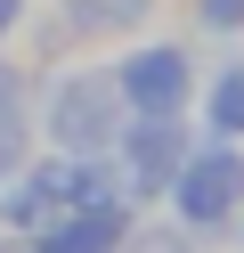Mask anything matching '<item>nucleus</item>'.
Segmentation results:
<instances>
[{
  "label": "nucleus",
  "mask_w": 244,
  "mask_h": 253,
  "mask_svg": "<svg viewBox=\"0 0 244 253\" xmlns=\"http://www.w3.org/2000/svg\"><path fill=\"white\" fill-rule=\"evenodd\" d=\"M204 123H211V139H244V57H228L204 82Z\"/></svg>",
  "instance_id": "obj_6"
},
{
  "label": "nucleus",
  "mask_w": 244,
  "mask_h": 253,
  "mask_svg": "<svg viewBox=\"0 0 244 253\" xmlns=\"http://www.w3.org/2000/svg\"><path fill=\"white\" fill-rule=\"evenodd\" d=\"M195 25L204 33H244V0H195Z\"/></svg>",
  "instance_id": "obj_7"
},
{
  "label": "nucleus",
  "mask_w": 244,
  "mask_h": 253,
  "mask_svg": "<svg viewBox=\"0 0 244 253\" xmlns=\"http://www.w3.org/2000/svg\"><path fill=\"white\" fill-rule=\"evenodd\" d=\"M163 196L179 204L187 229H228V220L244 212V147H236V139H204V147H187V164L171 171Z\"/></svg>",
  "instance_id": "obj_2"
},
{
  "label": "nucleus",
  "mask_w": 244,
  "mask_h": 253,
  "mask_svg": "<svg viewBox=\"0 0 244 253\" xmlns=\"http://www.w3.org/2000/svg\"><path fill=\"white\" fill-rule=\"evenodd\" d=\"M33 155V98H25V74L0 66V180H16Z\"/></svg>",
  "instance_id": "obj_4"
},
{
  "label": "nucleus",
  "mask_w": 244,
  "mask_h": 253,
  "mask_svg": "<svg viewBox=\"0 0 244 253\" xmlns=\"http://www.w3.org/2000/svg\"><path fill=\"white\" fill-rule=\"evenodd\" d=\"M57 17H65L73 41H90V33H139V25L155 17V0H57Z\"/></svg>",
  "instance_id": "obj_5"
},
{
  "label": "nucleus",
  "mask_w": 244,
  "mask_h": 253,
  "mask_svg": "<svg viewBox=\"0 0 244 253\" xmlns=\"http://www.w3.org/2000/svg\"><path fill=\"white\" fill-rule=\"evenodd\" d=\"M41 131L57 155H106L122 139V98H114V74L106 66H65L49 74V98H41Z\"/></svg>",
  "instance_id": "obj_1"
},
{
  "label": "nucleus",
  "mask_w": 244,
  "mask_h": 253,
  "mask_svg": "<svg viewBox=\"0 0 244 253\" xmlns=\"http://www.w3.org/2000/svg\"><path fill=\"white\" fill-rule=\"evenodd\" d=\"M25 8H33V0H0V41H8L16 25H25Z\"/></svg>",
  "instance_id": "obj_8"
},
{
  "label": "nucleus",
  "mask_w": 244,
  "mask_h": 253,
  "mask_svg": "<svg viewBox=\"0 0 244 253\" xmlns=\"http://www.w3.org/2000/svg\"><path fill=\"white\" fill-rule=\"evenodd\" d=\"M114 98L122 115H179L195 98V57L179 41H139L130 57H114Z\"/></svg>",
  "instance_id": "obj_3"
}]
</instances>
